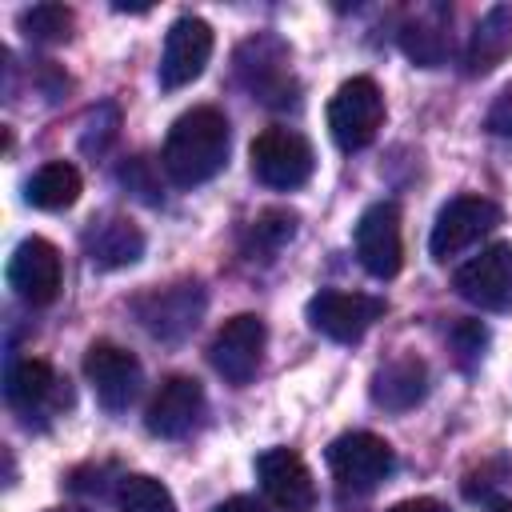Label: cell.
I'll use <instances>...</instances> for the list:
<instances>
[{
  "instance_id": "obj_24",
  "label": "cell",
  "mask_w": 512,
  "mask_h": 512,
  "mask_svg": "<svg viewBox=\"0 0 512 512\" xmlns=\"http://www.w3.org/2000/svg\"><path fill=\"white\" fill-rule=\"evenodd\" d=\"M72 8L64 4H32L20 12V32L28 40H40V44H60L72 36Z\"/></svg>"
},
{
  "instance_id": "obj_17",
  "label": "cell",
  "mask_w": 512,
  "mask_h": 512,
  "mask_svg": "<svg viewBox=\"0 0 512 512\" xmlns=\"http://www.w3.org/2000/svg\"><path fill=\"white\" fill-rule=\"evenodd\" d=\"M448 12L440 4H428V8H416L404 28H400V48L408 60H416L420 68H436L444 56H448Z\"/></svg>"
},
{
  "instance_id": "obj_4",
  "label": "cell",
  "mask_w": 512,
  "mask_h": 512,
  "mask_svg": "<svg viewBox=\"0 0 512 512\" xmlns=\"http://www.w3.org/2000/svg\"><path fill=\"white\" fill-rule=\"evenodd\" d=\"M248 160H252V176L268 188H280V192L300 188L316 168L312 144L292 128H264L252 140Z\"/></svg>"
},
{
  "instance_id": "obj_2",
  "label": "cell",
  "mask_w": 512,
  "mask_h": 512,
  "mask_svg": "<svg viewBox=\"0 0 512 512\" xmlns=\"http://www.w3.org/2000/svg\"><path fill=\"white\" fill-rule=\"evenodd\" d=\"M384 124V92L372 76H352L328 100V132L344 152L368 148Z\"/></svg>"
},
{
  "instance_id": "obj_12",
  "label": "cell",
  "mask_w": 512,
  "mask_h": 512,
  "mask_svg": "<svg viewBox=\"0 0 512 512\" xmlns=\"http://www.w3.org/2000/svg\"><path fill=\"white\" fill-rule=\"evenodd\" d=\"M212 56V28L200 16H180L168 36H164V52H160V88L176 92L184 84H192L204 64Z\"/></svg>"
},
{
  "instance_id": "obj_15",
  "label": "cell",
  "mask_w": 512,
  "mask_h": 512,
  "mask_svg": "<svg viewBox=\"0 0 512 512\" xmlns=\"http://www.w3.org/2000/svg\"><path fill=\"white\" fill-rule=\"evenodd\" d=\"M200 412H204V388H200V380H192V376H168L160 384V392L152 396L144 424L160 440H180L184 432L196 428Z\"/></svg>"
},
{
  "instance_id": "obj_8",
  "label": "cell",
  "mask_w": 512,
  "mask_h": 512,
  "mask_svg": "<svg viewBox=\"0 0 512 512\" xmlns=\"http://www.w3.org/2000/svg\"><path fill=\"white\" fill-rule=\"evenodd\" d=\"M456 292L484 308V312H504L512 308V244L496 240L488 248H480L468 264L456 268Z\"/></svg>"
},
{
  "instance_id": "obj_9",
  "label": "cell",
  "mask_w": 512,
  "mask_h": 512,
  "mask_svg": "<svg viewBox=\"0 0 512 512\" xmlns=\"http://www.w3.org/2000/svg\"><path fill=\"white\" fill-rule=\"evenodd\" d=\"M264 344H268V328L260 316L240 312L232 320H224V328L212 336L208 360L212 368L228 380V384H248L264 360Z\"/></svg>"
},
{
  "instance_id": "obj_25",
  "label": "cell",
  "mask_w": 512,
  "mask_h": 512,
  "mask_svg": "<svg viewBox=\"0 0 512 512\" xmlns=\"http://www.w3.org/2000/svg\"><path fill=\"white\" fill-rule=\"evenodd\" d=\"M484 340H488V332H484V324H480V320H460V324L452 328V348L460 352V360H464V364H468L472 356H480Z\"/></svg>"
},
{
  "instance_id": "obj_14",
  "label": "cell",
  "mask_w": 512,
  "mask_h": 512,
  "mask_svg": "<svg viewBox=\"0 0 512 512\" xmlns=\"http://www.w3.org/2000/svg\"><path fill=\"white\" fill-rule=\"evenodd\" d=\"M204 312V292L200 284H168V288H156L148 296L136 300V316L140 324L160 336V340H180L196 328Z\"/></svg>"
},
{
  "instance_id": "obj_22",
  "label": "cell",
  "mask_w": 512,
  "mask_h": 512,
  "mask_svg": "<svg viewBox=\"0 0 512 512\" xmlns=\"http://www.w3.org/2000/svg\"><path fill=\"white\" fill-rule=\"evenodd\" d=\"M296 236V212H288V208H264L252 224H248V232H244V252L256 260H272L288 240Z\"/></svg>"
},
{
  "instance_id": "obj_27",
  "label": "cell",
  "mask_w": 512,
  "mask_h": 512,
  "mask_svg": "<svg viewBox=\"0 0 512 512\" xmlns=\"http://www.w3.org/2000/svg\"><path fill=\"white\" fill-rule=\"evenodd\" d=\"M388 512H452V508L440 504V500H432V496H416V500H400V504H392Z\"/></svg>"
},
{
  "instance_id": "obj_10",
  "label": "cell",
  "mask_w": 512,
  "mask_h": 512,
  "mask_svg": "<svg viewBox=\"0 0 512 512\" xmlns=\"http://www.w3.org/2000/svg\"><path fill=\"white\" fill-rule=\"evenodd\" d=\"M84 376H88L96 400H100L108 412H124V408L136 400L140 380H144V376H140V360H136L128 348L112 344V340L88 344V352H84Z\"/></svg>"
},
{
  "instance_id": "obj_16",
  "label": "cell",
  "mask_w": 512,
  "mask_h": 512,
  "mask_svg": "<svg viewBox=\"0 0 512 512\" xmlns=\"http://www.w3.org/2000/svg\"><path fill=\"white\" fill-rule=\"evenodd\" d=\"M428 392V368L420 356H396L376 368L372 376V400L388 412H408Z\"/></svg>"
},
{
  "instance_id": "obj_5",
  "label": "cell",
  "mask_w": 512,
  "mask_h": 512,
  "mask_svg": "<svg viewBox=\"0 0 512 512\" xmlns=\"http://www.w3.org/2000/svg\"><path fill=\"white\" fill-rule=\"evenodd\" d=\"M328 468L344 488L372 492L392 476L396 452L388 440H380L372 432H344L328 444Z\"/></svg>"
},
{
  "instance_id": "obj_28",
  "label": "cell",
  "mask_w": 512,
  "mask_h": 512,
  "mask_svg": "<svg viewBox=\"0 0 512 512\" xmlns=\"http://www.w3.org/2000/svg\"><path fill=\"white\" fill-rule=\"evenodd\" d=\"M212 512H264L252 496H232V500H224V504H216Z\"/></svg>"
},
{
  "instance_id": "obj_30",
  "label": "cell",
  "mask_w": 512,
  "mask_h": 512,
  "mask_svg": "<svg viewBox=\"0 0 512 512\" xmlns=\"http://www.w3.org/2000/svg\"><path fill=\"white\" fill-rule=\"evenodd\" d=\"M48 512H88V508H48Z\"/></svg>"
},
{
  "instance_id": "obj_18",
  "label": "cell",
  "mask_w": 512,
  "mask_h": 512,
  "mask_svg": "<svg viewBox=\"0 0 512 512\" xmlns=\"http://www.w3.org/2000/svg\"><path fill=\"white\" fill-rule=\"evenodd\" d=\"M84 248L92 256V264L100 268H124V264H136L140 252H144V232L124 220V216H112V220H100L88 236H84Z\"/></svg>"
},
{
  "instance_id": "obj_1",
  "label": "cell",
  "mask_w": 512,
  "mask_h": 512,
  "mask_svg": "<svg viewBox=\"0 0 512 512\" xmlns=\"http://www.w3.org/2000/svg\"><path fill=\"white\" fill-rule=\"evenodd\" d=\"M228 140L232 136H228V120L220 108H192L176 116V124L168 128L160 164L172 184L196 188L228 164Z\"/></svg>"
},
{
  "instance_id": "obj_23",
  "label": "cell",
  "mask_w": 512,
  "mask_h": 512,
  "mask_svg": "<svg viewBox=\"0 0 512 512\" xmlns=\"http://www.w3.org/2000/svg\"><path fill=\"white\" fill-rule=\"evenodd\" d=\"M116 508L120 512H176V500L172 492L156 480V476H124L120 488H116Z\"/></svg>"
},
{
  "instance_id": "obj_7",
  "label": "cell",
  "mask_w": 512,
  "mask_h": 512,
  "mask_svg": "<svg viewBox=\"0 0 512 512\" xmlns=\"http://www.w3.org/2000/svg\"><path fill=\"white\" fill-rule=\"evenodd\" d=\"M384 316V300L380 296H364V292H340V288H324L308 300V324L340 344L360 340L376 320Z\"/></svg>"
},
{
  "instance_id": "obj_26",
  "label": "cell",
  "mask_w": 512,
  "mask_h": 512,
  "mask_svg": "<svg viewBox=\"0 0 512 512\" xmlns=\"http://www.w3.org/2000/svg\"><path fill=\"white\" fill-rule=\"evenodd\" d=\"M484 124H488V132H496V136H512V84L492 100Z\"/></svg>"
},
{
  "instance_id": "obj_6",
  "label": "cell",
  "mask_w": 512,
  "mask_h": 512,
  "mask_svg": "<svg viewBox=\"0 0 512 512\" xmlns=\"http://www.w3.org/2000/svg\"><path fill=\"white\" fill-rule=\"evenodd\" d=\"M356 260L368 276L392 280L404 264V240H400V208L392 200H376L356 220Z\"/></svg>"
},
{
  "instance_id": "obj_20",
  "label": "cell",
  "mask_w": 512,
  "mask_h": 512,
  "mask_svg": "<svg viewBox=\"0 0 512 512\" xmlns=\"http://www.w3.org/2000/svg\"><path fill=\"white\" fill-rule=\"evenodd\" d=\"M52 392H56V376H52V368L44 364V360H16L12 368H8V380H4V396H8V404L16 408V412H40L48 400H52Z\"/></svg>"
},
{
  "instance_id": "obj_13",
  "label": "cell",
  "mask_w": 512,
  "mask_h": 512,
  "mask_svg": "<svg viewBox=\"0 0 512 512\" xmlns=\"http://www.w3.org/2000/svg\"><path fill=\"white\" fill-rule=\"evenodd\" d=\"M256 476L264 496L284 512H312L316 508V484L308 464L292 448H268L256 456Z\"/></svg>"
},
{
  "instance_id": "obj_19",
  "label": "cell",
  "mask_w": 512,
  "mask_h": 512,
  "mask_svg": "<svg viewBox=\"0 0 512 512\" xmlns=\"http://www.w3.org/2000/svg\"><path fill=\"white\" fill-rule=\"evenodd\" d=\"M508 52H512V4H496L480 16V24L468 40L464 64H468V72H492Z\"/></svg>"
},
{
  "instance_id": "obj_3",
  "label": "cell",
  "mask_w": 512,
  "mask_h": 512,
  "mask_svg": "<svg viewBox=\"0 0 512 512\" xmlns=\"http://www.w3.org/2000/svg\"><path fill=\"white\" fill-rule=\"evenodd\" d=\"M496 224H500V204L496 200L472 196V192L452 196L436 212V224H432V236H428V252H432V260H452L464 248L480 244Z\"/></svg>"
},
{
  "instance_id": "obj_21",
  "label": "cell",
  "mask_w": 512,
  "mask_h": 512,
  "mask_svg": "<svg viewBox=\"0 0 512 512\" xmlns=\"http://www.w3.org/2000/svg\"><path fill=\"white\" fill-rule=\"evenodd\" d=\"M80 196V172L64 160H52L44 168H36V176L28 180V204L44 208V212H60L68 204H76Z\"/></svg>"
},
{
  "instance_id": "obj_29",
  "label": "cell",
  "mask_w": 512,
  "mask_h": 512,
  "mask_svg": "<svg viewBox=\"0 0 512 512\" xmlns=\"http://www.w3.org/2000/svg\"><path fill=\"white\" fill-rule=\"evenodd\" d=\"M492 512H512V500H500V504H492Z\"/></svg>"
},
{
  "instance_id": "obj_11",
  "label": "cell",
  "mask_w": 512,
  "mask_h": 512,
  "mask_svg": "<svg viewBox=\"0 0 512 512\" xmlns=\"http://www.w3.org/2000/svg\"><path fill=\"white\" fill-rule=\"evenodd\" d=\"M60 280H64L60 252L44 236H28L16 244L12 260H8V284L24 304H32V308L52 304L60 292Z\"/></svg>"
}]
</instances>
